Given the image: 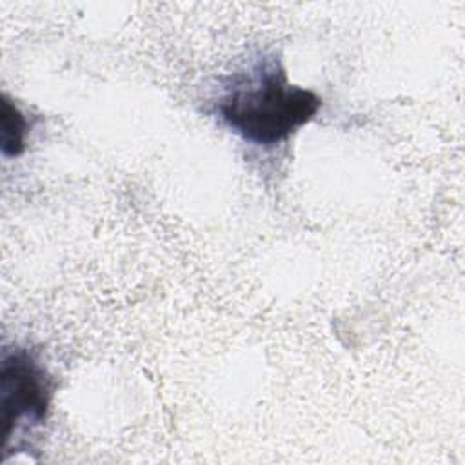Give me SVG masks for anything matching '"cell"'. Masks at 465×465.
<instances>
[{
    "label": "cell",
    "mask_w": 465,
    "mask_h": 465,
    "mask_svg": "<svg viewBox=\"0 0 465 465\" xmlns=\"http://www.w3.org/2000/svg\"><path fill=\"white\" fill-rule=\"evenodd\" d=\"M322 98L289 84L280 62H260L218 102L222 122L242 140L258 147H276L309 124Z\"/></svg>",
    "instance_id": "obj_1"
},
{
    "label": "cell",
    "mask_w": 465,
    "mask_h": 465,
    "mask_svg": "<svg viewBox=\"0 0 465 465\" xmlns=\"http://www.w3.org/2000/svg\"><path fill=\"white\" fill-rule=\"evenodd\" d=\"M54 381L27 349H4L0 360V421L4 447L20 430L40 427L49 414Z\"/></svg>",
    "instance_id": "obj_2"
},
{
    "label": "cell",
    "mask_w": 465,
    "mask_h": 465,
    "mask_svg": "<svg viewBox=\"0 0 465 465\" xmlns=\"http://www.w3.org/2000/svg\"><path fill=\"white\" fill-rule=\"evenodd\" d=\"M2 154L5 158H16L25 149V134H27V120L24 113L9 100L7 94H2Z\"/></svg>",
    "instance_id": "obj_3"
}]
</instances>
